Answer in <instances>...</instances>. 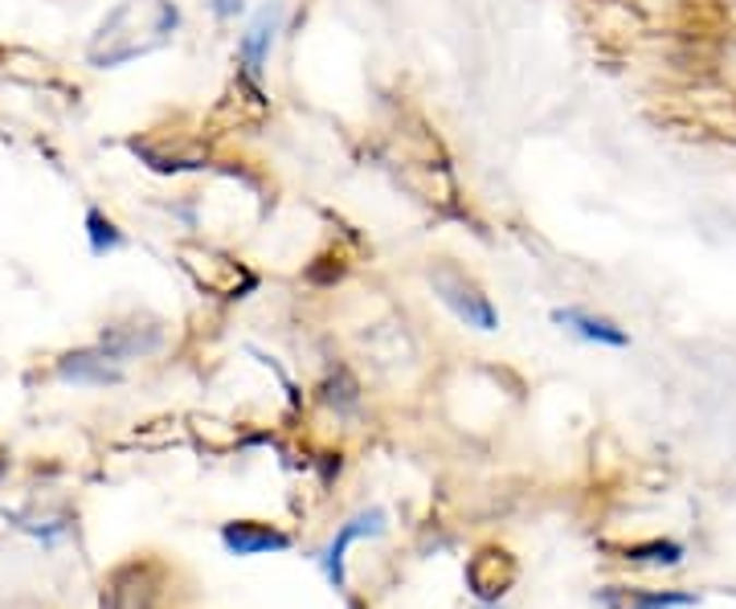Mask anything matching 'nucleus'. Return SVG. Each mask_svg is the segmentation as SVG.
I'll use <instances>...</instances> for the list:
<instances>
[{
    "instance_id": "nucleus-1",
    "label": "nucleus",
    "mask_w": 736,
    "mask_h": 609,
    "mask_svg": "<svg viewBox=\"0 0 736 609\" xmlns=\"http://www.w3.org/2000/svg\"><path fill=\"white\" fill-rule=\"evenodd\" d=\"M185 13L177 0H119L86 37V65L123 70L177 41Z\"/></svg>"
},
{
    "instance_id": "nucleus-2",
    "label": "nucleus",
    "mask_w": 736,
    "mask_h": 609,
    "mask_svg": "<svg viewBox=\"0 0 736 609\" xmlns=\"http://www.w3.org/2000/svg\"><path fill=\"white\" fill-rule=\"evenodd\" d=\"M426 278H430L434 299L447 307L459 323L475 327V332H499V311L496 303H491V295H487V290L479 287V278L466 274L459 262L442 258V262H434Z\"/></svg>"
},
{
    "instance_id": "nucleus-3",
    "label": "nucleus",
    "mask_w": 736,
    "mask_h": 609,
    "mask_svg": "<svg viewBox=\"0 0 736 609\" xmlns=\"http://www.w3.org/2000/svg\"><path fill=\"white\" fill-rule=\"evenodd\" d=\"M287 29V0H262L246 29L238 33V49H234V65L238 79L254 91V98H262V79H266V62H271L278 37Z\"/></svg>"
},
{
    "instance_id": "nucleus-4",
    "label": "nucleus",
    "mask_w": 736,
    "mask_h": 609,
    "mask_svg": "<svg viewBox=\"0 0 736 609\" xmlns=\"http://www.w3.org/2000/svg\"><path fill=\"white\" fill-rule=\"evenodd\" d=\"M185 271L197 278V287L213 295V299H225V303H238L246 295L258 290V274L241 262V258L225 254L217 246H189L185 250Z\"/></svg>"
},
{
    "instance_id": "nucleus-5",
    "label": "nucleus",
    "mask_w": 736,
    "mask_h": 609,
    "mask_svg": "<svg viewBox=\"0 0 736 609\" xmlns=\"http://www.w3.org/2000/svg\"><path fill=\"white\" fill-rule=\"evenodd\" d=\"M103 353L111 356L115 365H128V360H144L156 356L164 348V323L147 320V315H131V320H111L95 339Z\"/></svg>"
},
{
    "instance_id": "nucleus-6",
    "label": "nucleus",
    "mask_w": 736,
    "mask_h": 609,
    "mask_svg": "<svg viewBox=\"0 0 736 609\" xmlns=\"http://www.w3.org/2000/svg\"><path fill=\"white\" fill-rule=\"evenodd\" d=\"M515 577H520V569H515V557L508 548H483L466 561V589L479 597L483 606H496L515 585Z\"/></svg>"
},
{
    "instance_id": "nucleus-7",
    "label": "nucleus",
    "mask_w": 736,
    "mask_h": 609,
    "mask_svg": "<svg viewBox=\"0 0 736 609\" xmlns=\"http://www.w3.org/2000/svg\"><path fill=\"white\" fill-rule=\"evenodd\" d=\"M384 524H389V512L384 507H365V512H356L348 524H340V532L332 536V545L320 552V564L328 581L344 589V552L356 545V540H368V536H381Z\"/></svg>"
},
{
    "instance_id": "nucleus-8",
    "label": "nucleus",
    "mask_w": 736,
    "mask_h": 609,
    "mask_svg": "<svg viewBox=\"0 0 736 609\" xmlns=\"http://www.w3.org/2000/svg\"><path fill=\"white\" fill-rule=\"evenodd\" d=\"M54 372H58V381H66V385H86V389H107L123 381V365H115L98 344L58 356Z\"/></svg>"
},
{
    "instance_id": "nucleus-9",
    "label": "nucleus",
    "mask_w": 736,
    "mask_h": 609,
    "mask_svg": "<svg viewBox=\"0 0 736 609\" xmlns=\"http://www.w3.org/2000/svg\"><path fill=\"white\" fill-rule=\"evenodd\" d=\"M103 609H156V573L147 564H123L107 581Z\"/></svg>"
},
{
    "instance_id": "nucleus-10",
    "label": "nucleus",
    "mask_w": 736,
    "mask_h": 609,
    "mask_svg": "<svg viewBox=\"0 0 736 609\" xmlns=\"http://www.w3.org/2000/svg\"><path fill=\"white\" fill-rule=\"evenodd\" d=\"M553 323L565 327V332H573V336L585 339V344H602V348H626V344H630L626 327H618L609 315H597L590 307H557V311H553Z\"/></svg>"
},
{
    "instance_id": "nucleus-11",
    "label": "nucleus",
    "mask_w": 736,
    "mask_h": 609,
    "mask_svg": "<svg viewBox=\"0 0 736 609\" xmlns=\"http://www.w3.org/2000/svg\"><path fill=\"white\" fill-rule=\"evenodd\" d=\"M222 545L234 557H262V552H287L290 536L278 532L274 524H258V520H229L222 524Z\"/></svg>"
},
{
    "instance_id": "nucleus-12",
    "label": "nucleus",
    "mask_w": 736,
    "mask_h": 609,
    "mask_svg": "<svg viewBox=\"0 0 736 609\" xmlns=\"http://www.w3.org/2000/svg\"><path fill=\"white\" fill-rule=\"evenodd\" d=\"M602 609H688L696 606V594H675V589H626L609 585L597 594Z\"/></svg>"
},
{
    "instance_id": "nucleus-13",
    "label": "nucleus",
    "mask_w": 736,
    "mask_h": 609,
    "mask_svg": "<svg viewBox=\"0 0 736 609\" xmlns=\"http://www.w3.org/2000/svg\"><path fill=\"white\" fill-rule=\"evenodd\" d=\"M82 234H86V246H91V254H95V258L119 254V250L128 246V234H123V225L115 222L111 213H103L98 205H86V217H82Z\"/></svg>"
},
{
    "instance_id": "nucleus-14",
    "label": "nucleus",
    "mask_w": 736,
    "mask_h": 609,
    "mask_svg": "<svg viewBox=\"0 0 736 609\" xmlns=\"http://www.w3.org/2000/svg\"><path fill=\"white\" fill-rule=\"evenodd\" d=\"M622 561L630 564H679L684 561V545H675V540H646V545H630L622 552Z\"/></svg>"
},
{
    "instance_id": "nucleus-15",
    "label": "nucleus",
    "mask_w": 736,
    "mask_h": 609,
    "mask_svg": "<svg viewBox=\"0 0 736 609\" xmlns=\"http://www.w3.org/2000/svg\"><path fill=\"white\" fill-rule=\"evenodd\" d=\"M4 520L13 524V528L21 532H29V536H37V540H46V545H58L62 536H70V528H74V520L70 515H58V520H25V515H16V512H4Z\"/></svg>"
},
{
    "instance_id": "nucleus-16",
    "label": "nucleus",
    "mask_w": 736,
    "mask_h": 609,
    "mask_svg": "<svg viewBox=\"0 0 736 609\" xmlns=\"http://www.w3.org/2000/svg\"><path fill=\"white\" fill-rule=\"evenodd\" d=\"M323 397H328V405H336L340 414H353L356 405H360V393H356V381H353V377H348V372H344V369H340V393H336V385L328 381V393H323Z\"/></svg>"
},
{
    "instance_id": "nucleus-17",
    "label": "nucleus",
    "mask_w": 736,
    "mask_h": 609,
    "mask_svg": "<svg viewBox=\"0 0 736 609\" xmlns=\"http://www.w3.org/2000/svg\"><path fill=\"white\" fill-rule=\"evenodd\" d=\"M209 13L217 21H238L246 16V0H209Z\"/></svg>"
}]
</instances>
